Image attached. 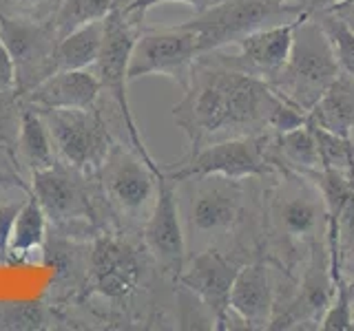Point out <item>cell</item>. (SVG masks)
<instances>
[{"label":"cell","instance_id":"6da1fadb","mask_svg":"<svg viewBox=\"0 0 354 331\" xmlns=\"http://www.w3.org/2000/svg\"><path fill=\"white\" fill-rule=\"evenodd\" d=\"M281 102L266 80L239 71L224 53L210 51L197 58L171 113L191 150H197L219 139L268 132Z\"/></svg>","mask_w":354,"mask_h":331},{"label":"cell","instance_id":"7a4b0ae2","mask_svg":"<svg viewBox=\"0 0 354 331\" xmlns=\"http://www.w3.org/2000/svg\"><path fill=\"white\" fill-rule=\"evenodd\" d=\"M339 73L341 69L328 33L317 16L304 11L295 29L290 58L283 69L268 80L270 88L286 102L310 113Z\"/></svg>","mask_w":354,"mask_h":331},{"label":"cell","instance_id":"3957f363","mask_svg":"<svg viewBox=\"0 0 354 331\" xmlns=\"http://www.w3.org/2000/svg\"><path fill=\"white\" fill-rule=\"evenodd\" d=\"M142 29H144V16L127 14V11L115 7L104 18L102 51H100L97 60L91 69L95 71L100 84H102V93H106L111 99H113V104L120 113L122 126L127 128L129 146L162 177V166L151 157V152L147 150V146H144L138 121L131 113V102H129V93H127L131 53H133V47H136V40Z\"/></svg>","mask_w":354,"mask_h":331},{"label":"cell","instance_id":"277c9868","mask_svg":"<svg viewBox=\"0 0 354 331\" xmlns=\"http://www.w3.org/2000/svg\"><path fill=\"white\" fill-rule=\"evenodd\" d=\"M277 170L274 137L268 132L246 137L219 139L191 150L184 159L162 166V174L175 183L202 177H226V179H252Z\"/></svg>","mask_w":354,"mask_h":331},{"label":"cell","instance_id":"5b68a950","mask_svg":"<svg viewBox=\"0 0 354 331\" xmlns=\"http://www.w3.org/2000/svg\"><path fill=\"white\" fill-rule=\"evenodd\" d=\"M304 14L301 3L283 0H226L213 9L197 14L184 25L195 31L199 51H221L226 44H237L248 33L290 22Z\"/></svg>","mask_w":354,"mask_h":331},{"label":"cell","instance_id":"8992f818","mask_svg":"<svg viewBox=\"0 0 354 331\" xmlns=\"http://www.w3.org/2000/svg\"><path fill=\"white\" fill-rule=\"evenodd\" d=\"M51 130L55 154L69 168L95 177L118 146L104 115L93 108L38 110Z\"/></svg>","mask_w":354,"mask_h":331},{"label":"cell","instance_id":"52a82bcc","mask_svg":"<svg viewBox=\"0 0 354 331\" xmlns=\"http://www.w3.org/2000/svg\"><path fill=\"white\" fill-rule=\"evenodd\" d=\"M153 261L129 239L115 232H97L88 245V272L84 296H100L109 303H122L136 296L147 279V265Z\"/></svg>","mask_w":354,"mask_h":331},{"label":"cell","instance_id":"ba28073f","mask_svg":"<svg viewBox=\"0 0 354 331\" xmlns=\"http://www.w3.org/2000/svg\"><path fill=\"white\" fill-rule=\"evenodd\" d=\"M88 179L91 177L82 174L62 161L38 172H31L29 190L36 194L49 223L60 228V234L73 237L77 230H93L95 221V201L88 190Z\"/></svg>","mask_w":354,"mask_h":331},{"label":"cell","instance_id":"9c48e42d","mask_svg":"<svg viewBox=\"0 0 354 331\" xmlns=\"http://www.w3.org/2000/svg\"><path fill=\"white\" fill-rule=\"evenodd\" d=\"M0 36L14 60V88L20 95H27L55 73V49L60 38L51 18L36 20L0 11Z\"/></svg>","mask_w":354,"mask_h":331},{"label":"cell","instance_id":"30bf717a","mask_svg":"<svg viewBox=\"0 0 354 331\" xmlns=\"http://www.w3.org/2000/svg\"><path fill=\"white\" fill-rule=\"evenodd\" d=\"M199 55L202 51L195 31L184 22L162 29H142L131 53L129 82L149 75H164L184 88Z\"/></svg>","mask_w":354,"mask_h":331},{"label":"cell","instance_id":"8fae6325","mask_svg":"<svg viewBox=\"0 0 354 331\" xmlns=\"http://www.w3.org/2000/svg\"><path fill=\"white\" fill-rule=\"evenodd\" d=\"M142 245L147 248L155 268L164 279L177 285V279L186 265V237L180 219L175 181L169 177H158V192L153 199L151 214L142 230Z\"/></svg>","mask_w":354,"mask_h":331},{"label":"cell","instance_id":"7c38bea8","mask_svg":"<svg viewBox=\"0 0 354 331\" xmlns=\"http://www.w3.org/2000/svg\"><path fill=\"white\" fill-rule=\"evenodd\" d=\"M95 177H100L109 208L136 217L155 199L160 174L133 148L115 146Z\"/></svg>","mask_w":354,"mask_h":331},{"label":"cell","instance_id":"4fadbf2b","mask_svg":"<svg viewBox=\"0 0 354 331\" xmlns=\"http://www.w3.org/2000/svg\"><path fill=\"white\" fill-rule=\"evenodd\" d=\"M239 268L241 265L226 257L221 250L208 248L195 254L191 263L184 265V272L177 279V285H182L191 294H195V298H199V303L208 309V314L213 316L215 329L219 331L228 316L230 290Z\"/></svg>","mask_w":354,"mask_h":331},{"label":"cell","instance_id":"5bb4252c","mask_svg":"<svg viewBox=\"0 0 354 331\" xmlns=\"http://www.w3.org/2000/svg\"><path fill=\"white\" fill-rule=\"evenodd\" d=\"M191 205V225L202 234H224L241 221L243 185L241 179L202 177Z\"/></svg>","mask_w":354,"mask_h":331},{"label":"cell","instance_id":"9a60e30c","mask_svg":"<svg viewBox=\"0 0 354 331\" xmlns=\"http://www.w3.org/2000/svg\"><path fill=\"white\" fill-rule=\"evenodd\" d=\"M297 22L299 18L248 33L237 42V53L226 55V60L243 73L272 80L290 58Z\"/></svg>","mask_w":354,"mask_h":331},{"label":"cell","instance_id":"2e32d148","mask_svg":"<svg viewBox=\"0 0 354 331\" xmlns=\"http://www.w3.org/2000/svg\"><path fill=\"white\" fill-rule=\"evenodd\" d=\"M102 95L93 69H77V71H55L47 80L31 88L27 95H22L25 106L36 110L51 108H93Z\"/></svg>","mask_w":354,"mask_h":331},{"label":"cell","instance_id":"e0dca14e","mask_svg":"<svg viewBox=\"0 0 354 331\" xmlns=\"http://www.w3.org/2000/svg\"><path fill=\"white\" fill-rule=\"evenodd\" d=\"M230 309L248 329H270L274 318V287L266 263H243L230 290Z\"/></svg>","mask_w":354,"mask_h":331},{"label":"cell","instance_id":"ac0fdd59","mask_svg":"<svg viewBox=\"0 0 354 331\" xmlns=\"http://www.w3.org/2000/svg\"><path fill=\"white\" fill-rule=\"evenodd\" d=\"M272 217L288 239H313L321 223H328L326 201L317 185L299 183L292 192L277 197Z\"/></svg>","mask_w":354,"mask_h":331},{"label":"cell","instance_id":"d6986e66","mask_svg":"<svg viewBox=\"0 0 354 331\" xmlns=\"http://www.w3.org/2000/svg\"><path fill=\"white\" fill-rule=\"evenodd\" d=\"M308 119L321 128L337 132L343 137H352L354 132V75L339 73L337 80L328 86V91L319 97V102L310 108Z\"/></svg>","mask_w":354,"mask_h":331},{"label":"cell","instance_id":"ffe728a7","mask_svg":"<svg viewBox=\"0 0 354 331\" xmlns=\"http://www.w3.org/2000/svg\"><path fill=\"white\" fill-rule=\"evenodd\" d=\"M16 161L27 168L29 174L38 172L58 161L53 137L44 117L36 108L25 106L20 115V128L16 139Z\"/></svg>","mask_w":354,"mask_h":331},{"label":"cell","instance_id":"44dd1931","mask_svg":"<svg viewBox=\"0 0 354 331\" xmlns=\"http://www.w3.org/2000/svg\"><path fill=\"white\" fill-rule=\"evenodd\" d=\"M49 234V219L44 214L40 201L31 190H27V199L20 203V210L11 230V245H9V261L20 263L33 252L44 248Z\"/></svg>","mask_w":354,"mask_h":331},{"label":"cell","instance_id":"7402d4cb","mask_svg":"<svg viewBox=\"0 0 354 331\" xmlns=\"http://www.w3.org/2000/svg\"><path fill=\"white\" fill-rule=\"evenodd\" d=\"M286 163V170L292 174H304L321 170L319 143L315 137L313 124L306 121L286 132H274V163Z\"/></svg>","mask_w":354,"mask_h":331},{"label":"cell","instance_id":"603a6c76","mask_svg":"<svg viewBox=\"0 0 354 331\" xmlns=\"http://www.w3.org/2000/svg\"><path fill=\"white\" fill-rule=\"evenodd\" d=\"M104 42V20L88 22L84 27L66 33L55 49V71L91 69Z\"/></svg>","mask_w":354,"mask_h":331},{"label":"cell","instance_id":"cb8c5ba5","mask_svg":"<svg viewBox=\"0 0 354 331\" xmlns=\"http://www.w3.org/2000/svg\"><path fill=\"white\" fill-rule=\"evenodd\" d=\"M113 9V0H60L51 16V22L58 38H64L66 33L75 31L77 27L104 20Z\"/></svg>","mask_w":354,"mask_h":331},{"label":"cell","instance_id":"d4e9b609","mask_svg":"<svg viewBox=\"0 0 354 331\" xmlns=\"http://www.w3.org/2000/svg\"><path fill=\"white\" fill-rule=\"evenodd\" d=\"M310 121V119H308ZM315 130L321 154V170H335L350 177L354 181V141L352 137H343L337 132L321 128L315 121H310Z\"/></svg>","mask_w":354,"mask_h":331},{"label":"cell","instance_id":"484cf974","mask_svg":"<svg viewBox=\"0 0 354 331\" xmlns=\"http://www.w3.org/2000/svg\"><path fill=\"white\" fill-rule=\"evenodd\" d=\"M321 22V27L328 33V38L335 49L339 69L348 75H354V31L343 22L335 11H321V14H313Z\"/></svg>","mask_w":354,"mask_h":331},{"label":"cell","instance_id":"4316f807","mask_svg":"<svg viewBox=\"0 0 354 331\" xmlns=\"http://www.w3.org/2000/svg\"><path fill=\"white\" fill-rule=\"evenodd\" d=\"M22 108H25V102H22V95L16 88L0 86V150L7 152L14 161H16V139H18Z\"/></svg>","mask_w":354,"mask_h":331},{"label":"cell","instance_id":"83f0119b","mask_svg":"<svg viewBox=\"0 0 354 331\" xmlns=\"http://www.w3.org/2000/svg\"><path fill=\"white\" fill-rule=\"evenodd\" d=\"M47 307L33 301L0 303V329H44Z\"/></svg>","mask_w":354,"mask_h":331},{"label":"cell","instance_id":"f1b7e54d","mask_svg":"<svg viewBox=\"0 0 354 331\" xmlns=\"http://www.w3.org/2000/svg\"><path fill=\"white\" fill-rule=\"evenodd\" d=\"M319 329H324V331H350V329H354V309H352L350 283H346V279L335 281L332 301L319 320Z\"/></svg>","mask_w":354,"mask_h":331},{"label":"cell","instance_id":"f546056e","mask_svg":"<svg viewBox=\"0 0 354 331\" xmlns=\"http://www.w3.org/2000/svg\"><path fill=\"white\" fill-rule=\"evenodd\" d=\"M60 0H0V11L11 16L49 20Z\"/></svg>","mask_w":354,"mask_h":331},{"label":"cell","instance_id":"4dcf8cb0","mask_svg":"<svg viewBox=\"0 0 354 331\" xmlns=\"http://www.w3.org/2000/svg\"><path fill=\"white\" fill-rule=\"evenodd\" d=\"M169 3H177V5H186L191 7L197 14H204V11L213 9L221 3H226V0H136V3H131L129 7H124L122 11H127V14H140V16H147V11L158 7V5H169Z\"/></svg>","mask_w":354,"mask_h":331},{"label":"cell","instance_id":"1f68e13d","mask_svg":"<svg viewBox=\"0 0 354 331\" xmlns=\"http://www.w3.org/2000/svg\"><path fill=\"white\" fill-rule=\"evenodd\" d=\"M20 210V203L5 201L0 203V265H9V245H11V230Z\"/></svg>","mask_w":354,"mask_h":331},{"label":"cell","instance_id":"d6a6232c","mask_svg":"<svg viewBox=\"0 0 354 331\" xmlns=\"http://www.w3.org/2000/svg\"><path fill=\"white\" fill-rule=\"evenodd\" d=\"M16 80V73H14V60H11L9 49L0 36V86L3 88H11Z\"/></svg>","mask_w":354,"mask_h":331},{"label":"cell","instance_id":"836d02e7","mask_svg":"<svg viewBox=\"0 0 354 331\" xmlns=\"http://www.w3.org/2000/svg\"><path fill=\"white\" fill-rule=\"evenodd\" d=\"M350 0H301V7L306 14H321V11H332Z\"/></svg>","mask_w":354,"mask_h":331},{"label":"cell","instance_id":"e575fe53","mask_svg":"<svg viewBox=\"0 0 354 331\" xmlns=\"http://www.w3.org/2000/svg\"><path fill=\"white\" fill-rule=\"evenodd\" d=\"M332 11H335V14L354 31V0H350V3L341 5V7H337V9H332Z\"/></svg>","mask_w":354,"mask_h":331},{"label":"cell","instance_id":"d590c367","mask_svg":"<svg viewBox=\"0 0 354 331\" xmlns=\"http://www.w3.org/2000/svg\"><path fill=\"white\" fill-rule=\"evenodd\" d=\"M113 3H115L118 9H124V7H129L131 3H136V0H113Z\"/></svg>","mask_w":354,"mask_h":331},{"label":"cell","instance_id":"8d00e7d4","mask_svg":"<svg viewBox=\"0 0 354 331\" xmlns=\"http://www.w3.org/2000/svg\"><path fill=\"white\" fill-rule=\"evenodd\" d=\"M0 157H9V154L7 152H3V150H0ZM11 159V157H9ZM0 177H3V170H0Z\"/></svg>","mask_w":354,"mask_h":331},{"label":"cell","instance_id":"74e56055","mask_svg":"<svg viewBox=\"0 0 354 331\" xmlns=\"http://www.w3.org/2000/svg\"><path fill=\"white\" fill-rule=\"evenodd\" d=\"M283 3H301V0H283Z\"/></svg>","mask_w":354,"mask_h":331}]
</instances>
